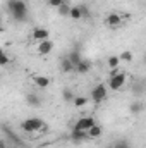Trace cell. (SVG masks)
I'll use <instances>...</instances> for the list:
<instances>
[{
    "instance_id": "20",
    "label": "cell",
    "mask_w": 146,
    "mask_h": 148,
    "mask_svg": "<svg viewBox=\"0 0 146 148\" xmlns=\"http://www.w3.org/2000/svg\"><path fill=\"white\" fill-rule=\"evenodd\" d=\"M71 7H72V5H69V3L65 2V3H64L62 7H59L57 10H59V14H60L62 17H69V12H71Z\"/></svg>"
},
{
    "instance_id": "16",
    "label": "cell",
    "mask_w": 146,
    "mask_h": 148,
    "mask_svg": "<svg viewBox=\"0 0 146 148\" xmlns=\"http://www.w3.org/2000/svg\"><path fill=\"white\" fill-rule=\"evenodd\" d=\"M26 102H28V105H31V107L41 105V98L38 97L36 93H28V95H26Z\"/></svg>"
},
{
    "instance_id": "9",
    "label": "cell",
    "mask_w": 146,
    "mask_h": 148,
    "mask_svg": "<svg viewBox=\"0 0 146 148\" xmlns=\"http://www.w3.org/2000/svg\"><path fill=\"white\" fill-rule=\"evenodd\" d=\"M31 38H33L36 43H40V41L50 38V31H48L46 28H35V29L31 31Z\"/></svg>"
},
{
    "instance_id": "8",
    "label": "cell",
    "mask_w": 146,
    "mask_h": 148,
    "mask_svg": "<svg viewBox=\"0 0 146 148\" xmlns=\"http://www.w3.org/2000/svg\"><path fill=\"white\" fill-rule=\"evenodd\" d=\"M53 47H55V43H53L50 38H48V40H43V41H40L36 45V53L45 57V55H48V53L53 50Z\"/></svg>"
},
{
    "instance_id": "4",
    "label": "cell",
    "mask_w": 146,
    "mask_h": 148,
    "mask_svg": "<svg viewBox=\"0 0 146 148\" xmlns=\"http://www.w3.org/2000/svg\"><path fill=\"white\" fill-rule=\"evenodd\" d=\"M107 97H108V86H107V84L98 83V84L93 86V90H91V100H93L95 103H102V102H105Z\"/></svg>"
},
{
    "instance_id": "24",
    "label": "cell",
    "mask_w": 146,
    "mask_h": 148,
    "mask_svg": "<svg viewBox=\"0 0 146 148\" xmlns=\"http://www.w3.org/2000/svg\"><path fill=\"white\" fill-rule=\"evenodd\" d=\"M64 3H65V0H48V5H50V7H55V9L62 7Z\"/></svg>"
},
{
    "instance_id": "5",
    "label": "cell",
    "mask_w": 146,
    "mask_h": 148,
    "mask_svg": "<svg viewBox=\"0 0 146 148\" xmlns=\"http://www.w3.org/2000/svg\"><path fill=\"white\" fill-rule=\"evenodd\" d=\"M96 124V121L91 117V115H84V117H79L77 121H76V124L72 126V129H79V131H89L93 126Z\"/></svg>"
},
{
    "instance_id": "22",
    "label": "cell",
    "mask_w": 146,
    "mask_h": 148,
    "mask_svg": "<svg viewBox=\"0 0 146 148\" xmlns=\"http://www.w3.org/2000/svg\"><path fill=\"white\" fill-rule=\"evenodd\" d=\"M9 62H10V55L5 50H2V53H0V66H7Z\"/></svg>"
},
{
    "instance_id": "12",
    "label": "cell",
    "mask_w": 146,
    "mask_h": 148,
    "mask_svg": "<svg viewBox=\"0 0 146 148\" xmlns=\"http://www.w3.org/2000/svg\"><path fill=\"white\" fill-rule=\"evenodd\" d=\"M60 69H62V73H76V66H74L67 57L60 59Z\"/></svg>"
},
{
    "instance_id": "11",
    "label": "cell",
    "mask_w": 146,
    "mask_h": 148,
    "mask_svg": "<svg viewBox=\"0 0 146 148\" xmlns=\"http://www.w3.org/2000/svg\"><path fill=\"white\" fill-rule=\"evenodd\" d=\"M69 19H72V21H81V19H84V14H83L81 5H72V7H71Z\"/></svg>"
},
{
    "instance_id": "2",
    "label": "cell",
    "mask_w": 146,
    "mask_h": 148,
    "mask_svg": "<svg viewBox=\"0 0 146 148\" xmlns=\"http://www.w3.org/2000/svg\"><path fill=\"white\" fill-rule=\"evenodd\" d=\"M126 81H127V74L124 73V71H119L117 69V71H112L107 86H108V90H112V91H120L126 86Z\"/></svg>"
},
{
    "instance_id": "23",
    "label": "cell",
    "mask_w": 146,
    "mask_h": 148,
    "mask_svg": "<svg viewBox=\"0 0 146 148\" xmlns=\"http://www.w3.org/2000/svg\"><path fill=\"white\" fill-rule=\"evenodd\" d=\"M129 110H131V114H138V112H141V103H139V102H132L131 107H129Z\"/></svg>"
},
{
    "instance_id": "17",
    "label": "cell",
    "mask_w": 146,
    "mask_h": 148,
    "mask_svg": "<svg viewBox=\"0 0 146 148\" xmlns=\"http://www.w3.org/2000/svg\"><path fill=\"white\" fill-rule=\"evenodd\" d=\"M67 59L72 62L74 66H77V64L83 60V55H81V52H79V50H71V52L67 53Z\"/></svg>"
},
{
    "instance_id": "3",
    "label": "cell",
    "mask_w": 146,
    "mask_h": 148,
    "mask_svg": "<svg viewBox=\"0 0 146 148\" xmlns=\"http://www.w3.org/2000/svg\"><path fill=\"white\" fill-rule=\"evenodd\" d=\"M21 129L26 133H41L46 129V122L43 119H38V117H29V119L21 122Z\"/></svg>"
},
{
    "instance_id": "18",
    "label": "cell",
    "mask_w": 146,
    "mask_h": 148,
    "mask_svg": "<svg viewBox=\"0 0 146 148\" xmlns=\"http://www.w3.org/2000/svg\"><path fill=\"white\" fill-rule=\"evenodd\" d=\"M72 105L76 109H84L86 105H88V97H81V95H77V97H74L72 100Z\"/></svg>"
},
{
    "instance_id": "13",
    "label": "cell",
    "mask_w": 146,
    "mask_h": 148,
    "mask_svg": "<svg viewBox=\"0 0 146 148\" xmlns=\"http://www.w3.org/2000/svg\"><path fill=\"white\" fill-rule=\"evenodd\" d=\"M89 71H91V62H89V60H84V59H83V60L76 66V73L77 74H88Z\"/></svg>"
},
{
    "instance_id": "25",
    "label": "cell",
    "mask_w": 146,
    "mask_h": 148,
    "mask_svg": "<svg viewBox=\"0 0 146 148\" xmlns=\"http://www.w3.org/2000/svg\"><path fill=\"white\" fill-rule=\"evenodd\" d=\"M64 98H65V100H71V102H72V100H74V95L71 93V91H69V90H64Z\"/></svg>"
},
{
    "instance_id": "15",
    "label": "cell",
    "mask_w": 146,
    "mask_h": 148,
    "mask_svg": "<svg viewBox=\"0 0 146 148\" xmlns=\"http://www.w3.org/2000/svg\"><path fill=\"white\" fill-rule=\"evenodd\" d=\"M102 134H103V129H102L100 124H95V126L88 131V138H89V140H98Z\"/></svg>"
},
{
    "instance_id": "1",
    "label": "cell",
    "mask_w": 146,
    "mask_h": 148,
    "mask_svg": "<svg viewBox=\"0 0 146 148\" xmlns=\"http://www.w3.org/2000/svg\"><path fill=\"white\" fill-rule=\"evenodd\" d=\"M9 10L10 16L19 23L24 21L28 16V5L24 3V0H9Z\"/></svg>"
},
{
    "instance_id": "10",
    "label": "cell",
    "mask_w": 146,
    "mask_h": 148,
    "mask_svg": "<svg viewBox=\"0 0 146 148\" xmlns=\"http://www.w3.org/2000/svg\"><path fill=\"white\" fill-rule=\"evenodd\" d=\"M71 140H72L74 143H83V141H86V140H89L88 138V133L86 131H79V129H71Z\"/></svg>"
},
{
    "instance_id": "6",
    "label": "cell",
    "mask_w": 146,
    "mask_h": 148,
    "mask_svg": "<svg viewBox=\"0 0 146 148\" xmlns=\"http://www.w3.org/2000/svg\"><path fill=\"white\" fill-rule=\"evenodd\" d=\"M122 23H124V17L120 14H117V12H110L105 17V26L110 28V29H115V28L122 26Z\"/></svg>"
},
{
    "instance_id": "7",
    "label": "cell",
    "mask_w": 146,
    "mask_h": 148,
    "mask_svg": "<svg viewBox=\"0 0 146 148\" xmlns=\"http://www.w3.org/2000/svg\"><path fill=\"white\" fill-rule=\"evenodd\" d=\"M31 83H33L36 88H40V90H46L52 81H50V77H46L45 74H33V76H31Z\"/></svg>"
},
{
    "instance_id": "28",
    "label": "cell",
    "mask_w": 146,
    "mask_h": 148,
    "mask_svg": "<svg viewBox=\"0 0 146 148\" xmlns=\"http://www.w3.org/2000/svg\"><path fill=\"white\" fill-rule=\"evenodd\" d=\"M105 148H113V147H112V145H108V147H105Z\"/></svg>"
},
{
    "instance_id": "26",
    "label": "cell",
    "mask_w": 146,
    "mask_h": 148,
    "mask_svg": "<svg viewBox=\"0 0 146 148\" xmlns=\"http://www.w3.org/2000/svg\"><path fill=\"white\" fill-rule=\"evenodd\" d=\"M81 9H83V14H84V19H86V17H89V10H88V7H86V5H81Z\"/></svg>"
},
{
    "instance_id": "19",
    "label": "cell",
    "mask_w": 146,
    "mask_h": 148,
    "mask_svg": "<svg viewBox=\"0 0 146 148\" xmlns=\"http://www.w3.org/2000/svg\"><path fill=\"white\" fill-rule=\"evenodd\" d=\"M112 147H113V148H132V145H131V141H129V140L120 138V140H115V141L112 143Z\"/></svg>"
},
{
    "instance_id": "14",
    "label": "cell",
    "mask_w": 146,
    "mask_h": 148,
    "mask_svg": "<svg viewBox=\"0 0 146 148\" xmlns=\"http://www.w3.org/2000/svg\"><path fill=\"white\" fill-rule=\"evenodd\" d=\"M120 57L119 55H110L108 59H107V67H108L110 71H117L119 69V66H120Z\"/></svg>"
},
{
    "instance_id": "27",
    "label": "cell",
    "mask_w": 146,
    "mask_h": 148,
    "mask_svg": "<svg viewBox=\"0 0 146 148\" xmlns=\"http://www.w3.org/2000/svg\"><path fill=\"white\" fill-rule=\"evenodd\" d=\"M2 148H10V147H9L7 143H2Z\"/></svg>"
},
{
    "instance_id": "21",
    "label": "cell",
    "mask_w": 146,
    "mask_h": 148,
    "mask_svg": "<svg viewBox=\"0 0 146 148\" xmlns=\"http://www.w3.org/2000/svg\"><path fill=\"white\" fill-rule=\"evenodd\" d=\"M119 57H120V60H122V62H132V59H134L132 52H129V50H124Z\"/></svg>"
}]
</instances>
